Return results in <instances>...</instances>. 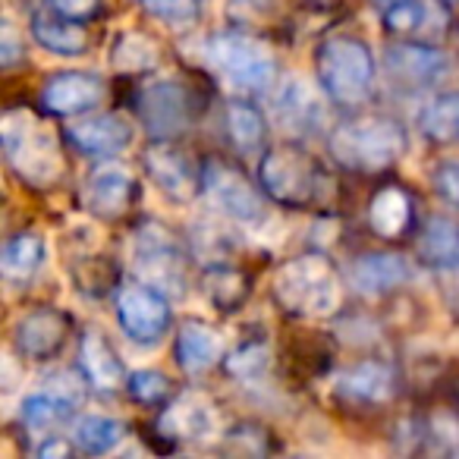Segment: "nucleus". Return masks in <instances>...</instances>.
Here are the masks:
<instances>
[{"label": "nucleus", "mask_w": 459, "mask_h": 459, "mask_svg": "<svg viewBox=\"0 0 459 459\" xmlns=\"http://www.w3.org/2000/svg\"><path fill=\"white\" fill-rule=\"evenodd\" d=\"M135 192H139L135 189V179L123 167L108 164L89 173L79 198H82V208L89 214L101 217V221H117V217H123L133 208Z\"/></svg>", "instance_id": "4468645a"}, {"label": "nucleus", "mask_w": 459, "mask_h": 459, "mask_svg": "<svg viewBox=\"0 0 459 459\" xmlns=\"http://www.w3.org/2000/svg\"><path fill=\"white\" fill-rule=\"evenodd\" d=\"M135 271H139L142 283L160 290L164 296H183L186 293V271L183 255H179L177 243L167 230L158 223H145L135 233Z\"/></svg>", "instance_id": "9b49d317"}, {"label": "nucleus", "mask_w": 459, "mask_h": 459, "mask_svg": "<svg viewBox=\"0 0 459 459\" xmlns=\"http://www.w3.org/2000/svg\"><path fill=\"white\" fill-rule=\"evenodd\" d=\"M48 10L73 22H91L101 16L104 0H45Z\"/></svg>", "instance_id": "e433bc0d"}, {"label": "nucleus", "mask_w": 459, "mask_h": 459, "mask_svg": "<svg viewBox=\"0 0 459 459\" xmlns=\"http://www.w3.org/2000/svg\"><path fill=\"white\" fill-rule=\"evenodd\" d=\"M32 39L39 41L45 51L57 54V57H79V54L89 51V32L82 29V22L64 20L57 13H35L32 22Z\"/></svg>", "instance_id": "b1692460"}, {"label": "nucleus", "mask_w": 459, "mask_h": 459, "mask_svg": "<svg viewBox=\"0 0 459 459\" xmlns=\"http://www.w3.org/2000/svg\"><path fill=\"white\" fill-rule=\"evenodd\" d=\"M170 377L164 371H154V368H142L133 371L126 381V394L133 396L135 403L142 406H160V403L170 396Z\"/></svg>", "instance_id": "c9c22d12"}, {"label": "nucleus", "mask_w": 459, "mask_h": 459, "mask_svg": "<svg viewBox=\"0 0 459 459\" xmlns=\"http://www.w3.org/2000/svg\"><path fill=\"white\" fill-rule=\"evenodd\" d=\"M211 70L223 79L233 91L262 95L274 85L277 64L271 48L249 32H217L204 45Z\"/></svg>", "instance_id": "423d86ee"}, {"label": "nucleus", "mask_w": 459, "mask_h": 459, "mask_svg": "<svg viewBox=\"0 0 459 459\" xmlns=\"http://www.w3.org/2000/svg\"><path fill=\"white\" fill-rule=\"evenodd\" d=\"M123 437H126V425L120 419H110V415H85L76 425V431H73L76 446L91 453V456L117 450L123 444Z\"/></svg>", "instance_id": "7c9ffc66"}, {"label": "nucleus", "mask_w": 459, "mask_h": 459, "mask_svg": "<svg viewBox=\"0 0 459 459\" xmlns=\"http://www.w3.org/2000/svg\"><path fill=\"white\" fill-rule=\"evenodd\" d=\"M70 453V444L66 440H60L57 434H48V440L39 446V456L41 459H48V456H66Z\"/></svg>", "instance_id": "a19ab883"}, {"label": "nucleus", "mask_w": 459, "mask_h": 459, "mask_svg": "<svg viewBox=\"0 0 459 459\" xmlns=\"http://www.w3.org/2000/svg\"><path fill=\"white\" fill-rule=\"evenodd\" d=\"M0 142H4L7 164L32 189H48L64 173V152H60L57 135L32 110H7L4 126H0Z\"/></svg>", "instance_id": "f257e3e1"}, {"label": "nucleus", "mask_w": 459, "mask_h": 459, "mask_svg": "<svg viewBox=\"0 0 459 459\" xmlns=\"http://www.w3.org/2000/svg\"><path fill=\"white\" fill-rule=\"evenodd\" d=\"M258 183L271 202L283 208H318L331 195V177L318 158L299 145H277L258 160Z\"/></svg>", "instance_id": "7ed1b4c3"}, {"label": "nucleus", "mask_w": 459, "mask_h": 459, "mask_svg": "<svg viewBox=\"0 0 459 459\" xmlns=\"http://www.w3.org/2000/svg\"><path fill=\"white\" fill-rule=\"evenodd\" d=\"M22 57H26V45H22L20 35H16L13 22L4 20V41H0V64H4V70H13L16 64H22Z\"/></svg>", "instance_id": "ea45409f"}, {"label": "nucleus", "mask_w": 459, "mask_h": 459, "mask_svg": "<svg viewBox=\"0 0 459 459\" xmlns=\"http://www.w3.org/2000/svg\"><path fill=\"white\" fill-rule=\"evenodd\" d=\"M409 277V268L400 255L394 252H368V255L356 258L350 268V283L356 293L362 296H387L400 290Z\"/></svg>", "instance_id": "aec40b11"}, {"label": "nucleus", "mask_w": 459, "mask_h": 459, "mask_svg": "<svg viewBox=\"0 0 459 459\" xmlns=\"http://www.w3.org/2000/svg\"><path fill=\"white\" fill-rule=\"evenodd\" d=\"M315 70L325 95L346 108H356L375 89V54L352 35H331L315 51Z\"/></svg>", "instance_id": "39448f33"}, {"label": "nucleus", "mask_w": 459, "mask_h": 459, "mask_svg": "<svg viewBox=\"0 0 459 459\" xmlns=\"http://www.w3.org/2000/svg\"><path fill=\"white\" fill-rule=\"evenodd\" d=\"M384 64H387V73L396 85H412V89L437 82L446 73L444 54L421 45V41H403V45L387 48L384 51Z\"/></svg>", "instance_id": "a211bd4d"}, {"label": "nucleus", "mask_w": 459, "mask_h": 459, "mask_svg": "<svg viewBox=\"0 0 459 459\" xmlns=\"http://www.w3.org/2000/svg\"><path fill=\"white\" fill-rule=\"evenodd\" d=\"M419 255L428 268L434 271H453L459 268V227L446 217H431L428 227L421 230Z\"/></svg>", "instance_id": "bb28decb"}, {"label": "nucleus", "mask_w": 459, "mask_h": 459, "mask_svg": "<svg viewBox=\"0 0 459 459\" xmlns=\"http://www.w3.org/2000/svg\"><path fill=\"white\" fill-rule=\"evenodd\" d=\"M142 7L152 20L170 29H186L202 16V0H142Z\"/></svg>", "instance_id": "f704fd0d"}, {"label": "nucleus", "mask_w": 459, "mask_h": 459, "mask_svg": "<svg viewBox=\"0 0 459 459\" xmlns=\"http://www.w3.org/2000/svg\"><path fill=\"white\" fill-rule=\"evenodd\" d=\"M148 179L160 195H167L177 204H192L204 192L202 164L192 160L186 148H179L173 139H154L142 154Z\"/></svg>", "instance_id": "1a4fd4ad"}, {"label": "nucleus", "mask_w": 459, "mask_h": 459, "mask_svg": "<svg viewBox=\"0 0 459 459\" xmlns=\"http://www.w3.org/2000/svg\"><path fill=\"white\" fill-rule=\"evenodd\" d=\"M117 321H120L123 333L139 346L160 343L167 331H170V302L160 290L148 287V283H123L117 290Z\"/></svg>", "instance_id": "9d476101"}, {"label": "nucleus", "mask_w": 459, "mask_h": 459, "mask_svg": "<svg viewBox=\"0 0 459 459\" xmlns=\"http://www.w3.org/2000/svg\"><path fill=\"white\" fill-rule=\"evenodd\" d=\"M419 129L434 145H456L459 142V89L431 98L419 117Z\"/></svg>", "instance_id": "c85d7f7f"}, {"label": "nucleus", "mask_w": 459, "mask_h": 459, "mask_svg": "<svg viewBox=\"0 0 459 459\" xmlns=\"http://www.w3.org/2000/svg\"><path fill=\"white\" fill-rule=\"evenodd\" d=\"M271 293L293 318H331L343 299L337 268L325 255H296L283 262L271 281Z\"/></svg>", "instance_id": "20e7f679"}, {"label": "nucleus", "mask_w": 459, "mask_h": 459, "mask_svg": "<svg viewBox=\"0 0 459 459\" xmlns=\"http://www.w3.org/2000/svg\"><path fill=\"white\" fill-rule=\"evenodd\" d=\"M66 337H70V321H66L64 312L51 306L32 308L13 327L16 350L26 359H35V362H48V359L57 356L66 346Z\"/></svg>", "instance_id": "ddd939ff"}, {"label": "nucleus", "mask_w": 459, "mask_h": 459, "mask_svg": "<svg viewBox=\"0 0 459 459\" xmlns=\"http://www.w3.org/2000/svg\"><path fill=\"white\" fill-rule=\"evenodd\" d=\"M425 434L434 440H440L446 453H459V419L456 415H444V412L431 415Z\"/></svg>", "instance_id": "58836bf2"}, {"label": "nucleus", "mask_w": 459, "mask_h": 459, "mask_svg": "<svg viewBox=\"0 0 459 459\" xmlns=\"http://www.w3.org/2000/svg\"><path fill=\"white\" fill-rule=\"evenodd\" d=\"M434 189H437V195L444 198L446 204L459 208V158H450V160H444V164H437V170H434Z\"/></svg>", "instance_id": "4c0bfd02"}, {"label": "nucleus", "mask_w": 459, "mask_h": 459, "mask_svg": "<svg viewBox=\"0 0 459 459\" xmlns=\"http://www.w3.org/2000/svg\"><path fill=\"white\" fill-rule=\"evenodd\" d=\"M104 98H108V85L101 82V76L66 70L45 79L41 108L54 117H82L91 114L95 108H101Z\"/></svg>", "instance_id": "f8f14e48"}, {"label": "nucleus", "mask_w": 459, "mask_h": 459, "mask_svg": "<svg viewBox=\"0 0 459 459\" xmlns=\"http://www.w3.org/2000/svg\"><path fill=\"white\" fill-rule=\"evenodd\" d=\"M202 290L211 299V306H217L221 312H233L246 299V293H249V277L239 268H233V264L221 262L204 271Z\"/></svg>", "instance_id": "c756f323"}, {"label": "nucleus", "mask_w": 459, "mask_h": 459, "mask_svg": "<svg viewBox=\"0 0 459 459\" xmlns=\"http://www.w3.org/2000/svg\"><path fill=\"white\" fill-rule=\"evenodd\" d=\"M135 114L154 139H177L202 114V98L183 79H154L133 98Z\"/></svg>", "instance_id": "0eeeda50"}, {"label": "nucleus", "mask_w": 459, "mask_h": 459, "mask_svg": "<svg viewBox=\"0 0 459 459\" xmlns=\"http://www.w3.org/2000/svg\"><path fill=\"white\" fill-rule=\"evenodd\" d=\"M271 365V350L268 343H243L223 359V368L230 371L239 381H252V377H262Z\"/></svg>", "instance_id": "72a5a7b5"}, {"label": "nucleus", "mask_w": 459, "mask_h": 459, "mask_svg": "<svg viewBox=\"0 0 459 459\" xmlns=\"http://www.w3.org/2000/svg\"><path fill=\"white\" fill-rule=\"evenodd\" d=\"M48 258V246L39 233H16L13 239H7L4 252H0V268L7 281H32L41 271Z\"/></svg>", "instance_id": "cd10ccee"}, {"label": "nucleus", "mask_w": 459, "mask_h": 459, "mask_svg": "<svg viewBox=\"0 0 459 459\" xmlns=\"http://www.w3.org/2000/svg\"><path fill=\"white\" fill-rule=\"evenodd\" d=\"M110 64L120 73H145L158 64V45L139 32H123L110 48Z\"/></svg>", "instance_id": "2f4dec72"}, {"label": "nucleus", "mask_w": 459, "mask_h": 459, "mask_svg": "<svg viewBox=\"0 0 459 459\" xmlns=\"http://www.w3.org/2000/svg\"><path fill=\"white\" fill-rule=\"evenodd\" d=\"M66 139L89 158H117L133 145V126L117 114H91L66 129Z\"/></svg>", "instance_id": "dca6fc26"}, {"label": "nucleus", "mask_w": 459, "mask_h": 459, "mask_svg": "<svg viewBox=\"0 0 459 459\" xmlns=\"http://www.w3.org/2000/svg\"><path fill=\"white\" fill-rule=\"evenodd\" d=\"M223 133L239 154H258L268 142V120L252 101H230L223 110Z\"/></svg>", "instance_id": "393cba45"}, {"label": "nucleus", "mask_w": 459, "mask_h": 459, "mask_svg": "<svg viewBox=\"0 0 459 459\" xmlns=\"http://www.w3.org/2000/svg\"><path fill=\"white\" fill-rule=\"evenodd\" d=\"M79 365H82V375L91 387L104 390V394H114L123 390L129 381L126 368H123L120 356L114 352L110 340L98 331H85L79 340Z\"/></svg>", "instance_id": "6ab92c4d"}, {"label": "nucleus", "mask_w": 459, "mask_h": 459, "mask_svg": "<svg viewBox=\"0 0 459 459\" xmlns=\"http://www.w3.org/2000/svg\"><path fill=\"white\" fill-rule=\"evenodd\" d=\"M73 403L64 400V396L57 394H32L22 400V421H26L29 428H35V431H48V428L60 425V421H66L73 415Z\"/></svg>", "instance_id": "473e14b6"}, {"label": "nucleus", "mask_w": 459, "mask_h": 459, "mask_svg": "<svg viewBox=\"0 0 459 459\" xmlns=\"http://www.w3.org/2000/svg\"><path fill=\"white\" fill-rule=\"evenodd\" d=\"M337 394L346 403L377 406V403L390 400V394H394V371H390V365L377 362V359H365V362H356L340 377Z\"/></svg>", "instance_id": "412c9836"}, {"label": "nucleus", "mask_w": 459, "mask_h": 459, "mask_svg": "<svg viewBox=\"0 0 459 459\" xmlns=\"http://www.w3.org/2000/svg\"><path fill=\"white\" fill-rule=\"evenodd\" d=\"M444 4H459V0H444Z\"/></svg>", "instance_id": "37998d69"}, {"label": "nucleus", "mask_w": 459, "mask_h": 459, "mask_svg": "<svg viewBox=\"0 0 459 459\" xmlns=\"http://www.w3.org/2000/svg\"><path fill=\"white\" fill-rule=\"evenodd\" d=\"M331 158L343 164L346 170L356 173H381L394 167L406 152V129L400 120L384 114H365L352 117L333 126L331 139Z\"/></svg>", "instance_id": "f03ea898"}, {"label": "nucleus", "mask_w": 459, "mask_h": 459, "mask_svg": "<svg viewBox=\"0 0 459 459\" xmlns=\"http://www.w3.org/2000/svg\"><path fill=\"white\" fill-rule=\"evenodd\" d=\"M158 431L164 434V437H170L173 444H183V440L186 444H202V440L214 437L217 412L208 396L189 390V394L177 396V400L160 412Z\"/></svg>", "instance_id": "2eb2a0df"}, {"label": "nucleus", "mask_w": 459, "mask_h": 459, "mask_svg": "<svg viewBox=\"0 0 459 459\" xmlns=\"http://www.w3.org/2000/svg\"><path fill=\"white\" fill-rule=\"evenodd\" d=\"M446 10L437 0H400L384 10V29L400 35L403 41H437L446 35Z\"/></svg>", "instance_id": "f3484780"}, {"label": "nucleus", "mask_w": 459, "mask_h": 459, "mask_svg": "<svg viewBox=\"0 0 459 459\" xmlns=\"http://www.w3.org/2000/svg\"><path fill=\"white\" fill-rule=\"evenodd\" d=\"M377 10H387V7H394V4H400V0H371Z\"/></svg>", "instance_id": "79ce46f5"}, {"label": "nucleus", "mask_w": 459, "mask_h": 459, "mask_svg": "<svg viewBox=\"0 0 459 459\" xmlns=\"http://www.w3.org/2000/svg\"><path fill=\"white\" fill-rule=\"evenodd\" d=\"M223 352V343L208 325L202 321H186L177 333V346H173V356H177V365L186 371V375H202L211 365H217Z\"/></svg>", "instance_id": "5701e85b"}, {"label": "nucleus", "mask_w": 459, "mask_h": 459, "mask_svg": "<svg viewBox=\"0 0 459 459\" xmlns=\"http://www.w3.org/2000/svg\"><path fill=\"white\" fill-rule=\"evenodd\" d=\"M412 198L400 186H384L368 204V223L381 239H400L412 227Z\"/></svg>", "instance_id": "4be33fe9"}, {"label": "nucleus", "mask_w": 459, "mask_h": 459, "mask_svg": "<svg viewBox=\"0 0 459 459\" xmlns=\"http://www.w3.org/2000/svg\"><path fill=\"white\" fill-rule=\"evenodd\" d=\"M274 108H277V120L287 129H293V133H308V129L321 120L318 101H315V95L308 91V85L296 76H290L287 82L277 89Z\"/></svg>", "instance_id": "a878e982"}, {"label": "nucleus", "mask_w": 459, "mask_h": 459, "mask_svg": "<svg viewBox=\"0 0 459 459\" xmlns=\"http://www.w3.org/2000/svg\"><path fill=\"white\" fill-rule=\"evenodd\" d=\"M202 183L204 195L230 221L246 223V227H262L268 221V202H264L258 186H252V179L237 164H230L223 158H208L202 164Z\"/></svg>", "instance_id": "6e6552de"}, {"label": "nucleus", "mask_w": 459, "mask_h": 459, "mask_svg": "<svg viewBox=\"0 0 459 459\" xmlns=\"http://www.w3.org/2000/svg\"><path fill=\"white\" fill-rule=\"evenodd\" d=\"M456 51H459V32H456Z\"/></svg>", "instance_id": "c03bdc74"}]
</instances>
